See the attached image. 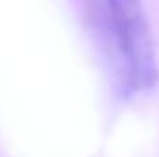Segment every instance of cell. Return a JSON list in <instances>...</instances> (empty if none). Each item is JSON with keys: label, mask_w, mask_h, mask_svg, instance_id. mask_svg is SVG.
<instances>
[{"label": "cell", "mask_w": 159, "mask_h": 157, "mask_svg": "<svg viewBox=\"0 0 159 157\" xmlns=\"http://www.w3.org/2000/svg\"><path fill=\"white\" fill-rule=\"evenodd\" d=\"M89 15L120 87L128 92L148 89L157 69L141 0H89Z\"/></svg>", "instance_id": "cell-1"}]
</instances>
